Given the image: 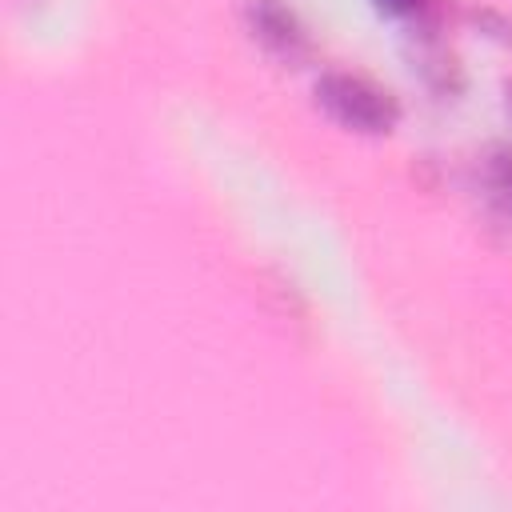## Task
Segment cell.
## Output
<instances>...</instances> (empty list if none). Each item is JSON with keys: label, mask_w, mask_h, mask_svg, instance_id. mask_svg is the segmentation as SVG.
Instances as JSON below:
<instances>
[{"label": "cell", "mask_w": 512, "mask_h": 512, "mask_svg": "<svg viewBox=\"0 0 512 512\" xmlns=\"http://www.w3.org/2000/svg\"><path fill=\"white\" fill-rule=\"evenodd\" d=\"M312 100L316 108L340 124L344 132H356V136H388L396 132L404 108H400V96L364 76V72H348V68H328L316 76L312 84Z\"/></svg>", "instance_id": "1"}, {"label": "cell", "mask_w": 512, "mask_h": 512, "mask_svg": "<svg viewBox=\"0 0 512 512\" xmlns=\"http://www.w3.org/2000/svg\"><path fill=\"white\" fill-rule=\"evenodd\" d=\"M244 28L284 68H304L312 60V32L288 0H244Z\"/></svg>", "instance_id": "2"}, {"label": "cell", "mask_w": 512, "mask_h": 512, "mask_svg": "<svg viewBox=\"0 0 512 512\" xmlns=\"http://www.w3.org/2000/svg\"><path fill=\"white\" fill-rule=\"evenodd\" d=\"M416 48H412V72L420 76V84L436 96H460L464 92V68L460 60L440 44L436 32L428 36H412Z\"/></svg>", "instance_id": "3"}, {"label": "cell", "mask_w": 512, "mask_h": 512, "mask_svg": "<svg viewBox=\"0 0 512 512\" xmlns=\"http://www.w3.org/2000/svg\"><path fill=\"white\" fill-rule=\"evenodd\" d=\"M380 16L408 24L412 36L440 32V0H372Z\"/></svg>", "instance_id": "4"}, {"label": "cell", "mask_w": 512, "mask_h": 512, "mask_svg": "<svg viewBox=\"0 0 512 512\" xmlns=\"http://www.w3.org/2000/svg\"><path fill=\"white\" fill-rule=\"evenodd\" d=\"M468 20H472L488 40L512 48V16H508V12H500V8H472Z\"/></svg>", "instance_id": "5"}, {"label": "cell", "mask_w": 512, "mask_h": 512, "mask_svg": "<svg viewBox=\"0 0 512 512\" xmlns=\"http://www.w3.org/2000/svg\"><path fill=\"white\" fill-rule=\"evenodd\" d=\"M504 112H508V120H512V80L504 84Z\"/></svg>", "instance_id": "6"}, {"label": "cell", "mask_w": 512, "mask_h": 512, "mask_svg": "<svg viewBox=\"0 0 512 512\" xmlns=\"http://www.w3.org/2000/svg\"><path fill=\"white\" fill-rule=\"evenodd\" d=\"M12 4H40V0H12Z\"/></svg>", "instance_id": "7"}]
</instances>
